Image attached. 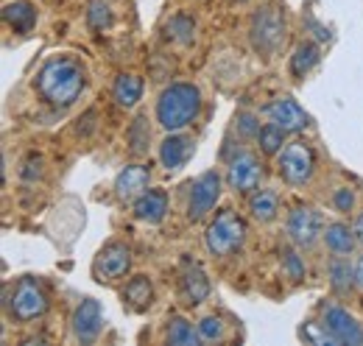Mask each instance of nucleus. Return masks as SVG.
Instances as JSON below:
<instances>
[{"instance_id": "f257e3e1", "label": "nucleus", "mask_w": 363, "mask_h": 346, "mask_svg": "<svg viewBox=\"0 0 363 346\" xmlns=\"http://www.w3.org/2000/svg\"><path fill=\"white\" fill-rule=\"evenodd\" d=\"M87 86V73L73 56H50L37 73V92L53 109H67Z\"/></svg>"}, {"instance_id": "f03ea898", "label": "nucleus", "mask_w": 363, "mask_h": 346, "mask_svg": "<svg viewBox=\"0 0 363 346\" xmlns=\"http://www.w3.org/2000/svg\"><path fill=\"white\" fill-rule=\"evenodd\" d=\"M201 112V92L196 84L177 82L162 89L157 101V123L165 131H182L190 126Z\"/></svg>"}, {"instance_id": "7ed1b4c3", "label": "nucleus", "mask_w": 363, "mask_h": 346, "mask_svg": "<svg viewBox=\"0 0 363 346\" xmlns=\"http://www.w3.org/2000/svg\"><path fill=\"white\" fill-rule=\"evenodd\" d=\"M243 240H246V223L232 210H221L216 221L207 226V235H204V246L213 257L235 255L243 246Z\"/></svg>"}, {"instance_id": "20e7f679", "label": "nucleus", "mask_w": 363, "mask_h": 346, "mask_svg": "<svg viewBox=\"0 0 363 346\" xmlns=\"http://www.w3.org/2000/svg\"><path fill=\"white\" fill-rule=\"evenodd\" d=\"M252 45L260 56H272L277 48L285 40V17L279 9L274 6H263L255 17H252V28H249Z\"/></svg>"}, {"instance_id": "39448f33", "label": "nucleus", "mask_w": 363, "mask_h": 346, "mask_svg": "<svg viewBox=\"0 0 363 346\" xmlns=\"http://www.w3.org/2000/svg\"><path fill=\"white\" fill-rule=\"evenodd\" d=\"M313 173H316V154L308 143L294 140L279 151V176L288 184L302 187L313 179Z\"/></svg>"}, {"instance_id": "423d86ee", "label": "nucleus", "mask_w": 363, "mask_h": 346, "mask_svg": "<svg viewBox=\"0 0 363 346\" xmlns=\"http://www.w3.org/2000/svg\"><path fill=\"white\" fill-rule=\"evenodd\" d=\"M9 310L17 321H37L43 318L48 310V299L43 288L34 279H20V285L14 288V296L9 302Z\"/></svg>"}, {"instance_id": "0eeeda50", "label": "nucleus", "mask_w": 363, "mask_h": 346, "mask_svg": "<svg viewBox=\"0 0 363 346\" xmlns=\"http://www.w3.org/2000/svg\"><path fill=\"white\" fill-rule=\"evenodd\" d=\"M288 238L294 246L299 249H311L318 238H324V221L313 207H294V213L288 216Z\"/></svg>"}, {"instance_id": "6e6552de", "label": "nucleus", "mask_w": 363, "mask_h": 346, "mask_svg": "<svg viewBox=\"0 0 363 346\" xmlns=\"http://www.w3.org/2000/svg\"><path fill=\"white\" fill-rule=\"evenodd\" d=\"M221 199V176L216 171L201 173L196 182H193V190H190V204H187V218L190 221H201L207 216Z\"/></svg>"}, {"instance_id": "1a4fd4ad", "label": "nucleus", "mask_w": 363, "mask_h": 346, "mask_svg": "<svg viewBox=\"0 0 363 346\" xmlns=\"http://www.w3.org/2000/svg\"><path fill=\"white\" fill-rule=\"evenodd\" d=\"M324 330L330 333V341L333 344H347V346H358L363 344V327L344 310V307H324Z\"/></svg>"}, {"instance_id": "9d476101", "label": "nucleus", "mask_w": 363, "mask_h": 346, "mask_svg": "<svg viewBox=\"0 0 363 346\" xmlns=\"http://www.w3.org/2000/svg\"><path fill=\"white\" fill-rule=\"evenodd\" d=\"M132 268V249L123 243H109L95 257V277L101 282H115Z\"/></svg>"}, {"instance_id": "9b49d317", "label": "nucleus", "mask_w": 363, "mask_h": 346, "mask_svg": "<svg viewBox=\"0 0 363 346\" xmlns=\"http://www.w3.org/2000/svg\"><path fill=\"white\" fill-rule=\"evenodd\" d=\"M263 115L272 121L274 126L285 129L288 134L302 131L308 126V115H305V109L294 98H274L272 104L263 106Z\"/></svg>"}, {"instance_id": "f8f14e48", "label": "nucleus", "mask_w": 363, "mask_h": 346, "mask_svg": "<svg viewBox=\"0 0 363 346\" xmlns=\"http://www.w3.org/2000/svg\"><path fill=\"white\" fill-rule=\"evenodd\" d=\"M260 176H263V165H260V160H257L255 154H238V157L229 162L227 182L235 193L257 190Z\"/></svg>"}, {"instance_id": "ddd939ff", "label": "nucleus", "mask_w": 363, "mask_h": 346, "mask_svg": "<svg viewBox=\"0 0 363 346\" xmlns=\"http://www.w3.org/2000/svg\"><path fill=\"white\" fill-rule=\"evenodd\" d=\"M73 335L82 341V344H92L98 335H101V327H104V313H101V304L95 299H84L73 310Z\"/></svg>"}, {"instance_id": "4468645a", "label": "nucleus", "mask_w": 363, "mask_h": 346, "mask_svg": "<svg viewBox=\"0 0 363 346\" xmlns=\"http://www.w3.org/2000/svg\"><path fill=\"white\" fill-rule=\"evenodd\" d=\"M193 145H196L193 137L179 134V131H168V137H165L162 145H160V162H162V168H168V171H179L182 165L190 160Z\"/></svg>"}, {"instance_id": "2eb2a0df", "label": "nucleus", "mask_w": 363, "mask_h": 346, "mask_svg": "<svg viewBox=\"0 0 363 346\" xmlns=\"http://www.w3.org/2000/svg\"><path fill=\"white\" fill-rule=\"evenodd\" d=\"M148 190V168L143 165H126L115 176V196L121 201H135Z\"/></svg>"}, {"instance_id": "dca6fc26", "label": "nucleus", "mask_w": 363, "mask_h": 346, "mask_svg": "<svg viewBox=\"0 0 363 346\" xmlns=\"http://www.w3.org/2000/svg\"><path fill=\"white\" fill-rule=\"evenodd\" d=\"M179 285H182V296H184L187 304H201L210 296V279H207V274L201 271V265H196V262L182 271Z\"/></svg>"}, {"instance_id": "f3484780", "label": "nucleus", "mask_w": 363, "mask_h": 346, "mask_svg": "<svg viewBox=\"0 0 363 346\" xmlns=\"http://www.w3.org/2000/svg\"><path fill=\"white\" fill-rule=\"evenodd\" d=\"M168 213V193L165 190H145L135 199V216L145 223H160Z\"/></svg>"}, {"instance_id": "a211bd4d", "label": "nucleus", "mask_w": 363, "mask_h": 346, "mask_svg": "<svg viewBox=\"0 0 363 346\" xmlns=\"http://www.w3.org/2000/svg\"><path fill=\"white\" fill-rule=\"evenodd\" d=\"M3 20L17 31V34H28L37 26V6L28 0H14L9 6H3Z\"/></svg>"}, {"instance_id": "6ab92c4d", "label": "nucleus", "mask_w": 363, "mask_h": 346, "mask_svg": "<svg viewBox=\"0 0 363 346\" xmlns=\"http://www.w3.org/2000/svg\"><path fill=\"white\" fill-rule=\"evenodd\" d=\"M355 240H358V235L347 223H338L335 221V223H327L324 226V243H327V249L333 255H350L355 249Z\"/></svg>"}, {"instance_id": "aec40b11", "label": "nucleus", "mask_w": 363, "mask_h": 346, "mask_svg": "<svg viewBox=\"0 0 363 346\" xmlns=\"http://www.w3.org/2000/svg\"><path fill=\"white\" fill-rule=\"evenodd\" d=\"M140 95H143V79H140V76H135V73L118 76V82L112 86V98H115L118 106L132 109L137 101H140Z\"/></svg>"}, {"instance_id": "412c9836", "label": "nucleus", "mask_w": 363, "mask_h": 346, "mask_svg": "<svg viewBox=\"0 0 363 346\" xmlns=\"http://www.w3.org/2000/svg\"><path fill=\"white\" fill-rule=\"evenodd\" d=\"M327 274H330V288L335 294H350L352 291V285H355V268L350 265V260H344V255L330 260Z\"/></svg>"}, {"instance_id": "4be33fe9", "label": "nucleus", "mask_w": 363, "mask_h": 346, "mask_svg": "<svg viewBox=\"0 0 363 346\" xmlns=\"http://www.w3.org/2000/svg\"><path fill=\"white\" fill-rule=\"evenodd\" d=\"M249 213L255 221H260V223H269L277 218L279 213V199H277V193L274 190H257L252 199H249Z\"/></svg>"}, {"instance_id": "5701e85b", "label": "nucleus", "mask_w": 363, "mask_h": 346, "mask_svg": "<svg viewBox=\"0 0 363 346\" xmlns=\"http://www.w3.org/2000/svg\"><path fill=\"white\" fill-rule=\"evenodd\" d=\"M165 341L171 346H196L201 341V333H199V327H193L187 318H171V321H168Z\"/></svg>"}, {"instance_id": "b1692460", "label": "nucleus", "mask_w": 363, "mask_h": 346, "mask_svg": "<svg viewBox=\"0 0 363 346\" xmlns=\"http://www.w3.org/2000/svg\"><path fill=\"white\" fill-rule=\"evenodd\" d=\"M316 62H318V45L302 43L294 50V56H291V73H294L296 79H305V76L316 67Z\"/></svg>"}, {"instance_id": "393cba45", "label": "nucleus", "mask_w": 363, "mask_h": 346, "mask_svg": "<svg viewBox=\"0 0 363 346\" xmlns=\"http://www.w3.org/2000/svg\"><path fill=\"white\" fill-rule=\"evenodd\" d=\"M168 37L179 45H193L196 40V23L187 14H174L168 20Z\"/></svg>"}, {"instance_id": "a878e982", "label": "nucleus", "mask_w": 363, "mask_h": 346, "mask_svg": "<svg viewBox=\"0 0 363 346\" xmlns=\"http://www.w3.org/2000/svg\"><path fill=\"white\" fill-rule=\"evenodd\" d=\"M123 299L132 304L135 310H143L145 304H151V282H148V277H135V279H129V285H126V291H123Z\"/></svg>"}, {"instance_id": "bb28decb", "label": "nucleus", "mask_w": 363, "mask_h": 346, "mask_svg": "<svg viewBox=\"0 0 363 346\" xmlns=\"http://www.w3.org/2000/svg\"><path fill=\"white\" fill-rule=\"evenodd\" d=\"M148 143H151V129H148V118L145 115H137L135 123L129 126V145H132V154H148Z\"/></svg>"}, {"instance_id": "cd10ccee", "label": "nucleus", "mask_w": 363, "mask_h": 346, "mask_svg": "<svg viewBox=\"0 0 363 346\" xmlns=\"http://www.w3.org/2000/svg\"><path fill=\"white\" fill-rule=\"evenodd\" d=\"M285 134H288V131L279 129V126H274V123L263 126L260 134H257L263 154H269V157H272V154H279V151H282V145H285Z\"/></svg>"}, {"instance_id": "c85d7f7f", "label": "nucleus", "mask_w": 363, "mask_h": 346, "mask_svg": "<svg viewBox=\"0 0 363 346\" xmlns=\"http://www.w3.org/2000/svg\"><path fill=\"white\" fill-rule=\"evenodd\" d=\"M112 9L104 3V0H92L90 3V11H87V23H90L92 31H104L112 26Z\"/></svg>"}, {"instance_id": "c756f323", "label": "nucleus", "mask_w": 363, "mask_h": 346, "mask_svg": "<svg viewBox=\"0 0 363 346\" xmlns=\"http://www.w3.org/2000/svg\"><path fill=\"white\" fill-rule=\"evenodd\" d=\"M199 333H201V341H221L227 327H224V321L218 316H207V318L199 321Z\"/></svg>"}, {"instance_id": "7c9ffc66", "label": "nucleus", "mask_w": 363, "mask_h": 346, "mask_svg": "<svg viewBox=\"0 0 363 346\" xmlns=\"http://www.w3.org/2000/svg\"><path fill=\"white\" fill-rule=\"evenodd\" d=\"M282 268H285V274H288L294 282L305 279V262H302V257H299L294 249H282Z\"/></svg>"}, {"instance_id": "2f4dec72", "label": "nucleus", "mask_w": 363, "mask_h": 346, "mask_svg": "<svg viewBox=\"0 0 363 346\" xmlns=\"http://www.w3.org/2000/svg\"><path fill=\"white\" fill-rule=\"evenodd\" d=\"M299 335H302L305 341H313V344H333V341H330V333L324 330V324H305Z\"/></svg>"}, {"instance_id": "473e14b6", "label": "nucleus", "mask_w": 363, "mask_h": 346, "mask_svg": "<svg viewBox=\"0 0 363 346\" xmlns=\"http://www.w3.org/2000/svg\"><path fill=\"white\" fill-rule=\"evenodd\" d=\"M333 204H335L341 213H350V210L355 207V193H352L350 187H341V190H335V196H333Z\"/></svg>"}, {"instance_id": "72a5a7b5", "label": "nucleus", "mask_w": 363, "mask_h": 346, "mask_svg": "<svg viewBox=\"0 0 363 346\" xmlns=\"http://www.w3.org/2000/svg\"><path fill=\"white\" fill-rule=\"evenodd\" d=\"M40 165H43V160L40 157H28V162H26V171H20L23 179H34V176H40Z\"/></svg>"}, {"instance_id": "f704fd0d", "label": "nucleus", "mask_w": 363, "mask_h": 346, "mask_svg": "<svg viewBox=\"0 0 363 346\" xmlns=\"http://www.w3.org/2000/svg\"><path fill=\"white\" fill-rule=\"evenodd\" d=\"M238 123H240V129L246 131V134H260V126H255V115H249V112L238 115Z\"/></svg>"}, {"instance_id": "c9c22d12", "label": "nucleus", "mask_w": 363, "mask_h": 346, "mask_svg": "<svg viewBox=\"0 0 363 346\" xmlns=\"http://www.w3.org/2000/svg\"><path fill=\"white\" fill-rule=\"evenodd\" d=\"M355 282L363 288V257L358 260V265H355Z\"/></svg>"}, {"instance_id": "e433bc0d", "label": "nucleus", "mask_w": 363, "mask_h": 346, "mask_svg": "<svg viewBox=\"0 0 363 346\" xmlns=\"http://www.w3.org/2000/svg\"><path fill=\"white\" fill-rule=\"evenodd\" d=\"M355 235H358V243H363V213L355 221Z\"/></svg>"}]
</instances>
